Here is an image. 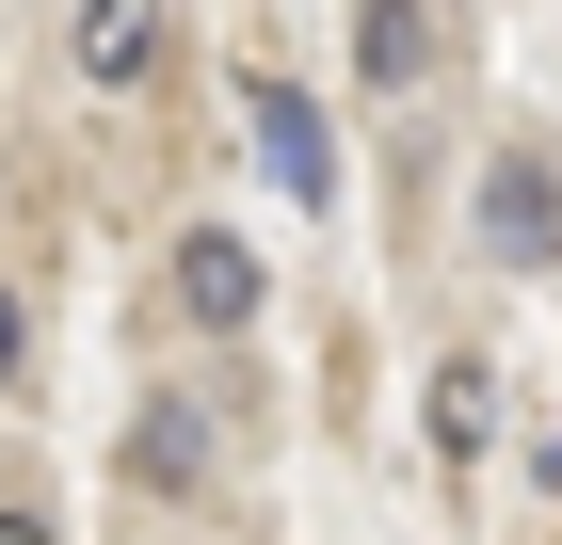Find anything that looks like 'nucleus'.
Listing matches in <instances>:
<instances>
[{
	"instance_id": "obj_1",
	"label": "nucleus",
	"mask_w": 562,
	"mask_h": 545,
	"mask_svg": "<svg viewBox=\"0 0 562 545\" xmlns=\"http://www.w3.org/2000/svg\"><path fill=\"white\" fill-rule=\"evenodd\" d=\"M482 241L515 257V273H547V257H562V177L530 161V145H498V161H482Z\"/></svg>"
},
{
	"instance_id": "obj_2",
	"label": "nucleus",
	"mask_w": 562,
	"mask_h": 545,
	"mask_svg": "<svg viewBox=\"0 0 562 545\" xmlns=\"http://www.w3.org/2000/svg\"><path fill=\"white\" fill-rule=\"evenodd\" d=\"M177 305H193L210 337H241V321H258V241H225V225H193V257H177Z\"/></svg>"
},
{
	"instance_id": "obj_3",
	"label": "nucleus",
	"mask_w": 562,
	"mask_h": 545,
	"mask_svg": "<svg viewBox=\"0 0 562 545\" xmlns=\"http://www.w3.org/2000/svg\"><path fill=\"white\" fill-rule=\"evenodd\" d=\"M258 161L290 177L305 209H322V193H338V145H322V96H290V81H258Z\"/></svg>"
},
{
	"instance_id": "obj_4",
	"label": "nucleus",
	"mask_w": 562,
	"mask_h": 545,
	"mask_svg": "<svg viewBox=\"0 0 562 545\" xmlns=\"http://www.w3.org/2000/svg\"><path fill=\"white\" fill-rule=\"evenodd\" d=\"M145 65H161V0H81V81L130 96Z\"/></svg>"
},
{
	"instance_id": "obj_5",
	"label": "nucleus",
	"mask_w": 562,
	"mask_h": 545,
	"mask_svg": "<svg viewBox=\"0 0 562 545\" xmlns=\"http://www.w3.org/2000/svg\"><path fill=\"white\" fill-rule=\"evenodd\" d=\"M434 65V0H353V81H418Z\"/></svg>"
},
{
	"instance_id": "obj_6",
	"label": "nucleus",
	"mask_w": 562,
	"mask_h": 545,
	"mask_svg": "<svg viewBox=\"0 0 562 545\" xmlns=\"http://www.w3.org/2000/svg\"><path fill=\"white\" fill-rule=\"evenodd\" d=\"M434 450H450V465L498 450V370H482V353H467V370H434Z\"/></svg>"
},
{
	"instance_id": "obj_7",
	"label": "nucleus",
	"mask_w": 562,
	"mask_h": 545,
	"mask_svg": "<svg viewBox=\"0 0 562 545\" xmlns=\"http://www.w3.org/2000/svg\"><path fill=\"white\" fill-rule=\"evenodd\" d=\"M130 481H161V498H193V481H210V418H193V401H161V418L130 433Z\"/></svg>"
},
{
	"instance_id": "obj_8",
	"label": "nucleus",
	"mask_w": 562,
	"mask_h": 545,
	"mask_svg": "<svg viewBox=\"0 0 562 545\" xmlns=\"http://www.w3.org/2000/svg\"><path fill=\"white\" fill-rule=\"evenodd\" d=\"M16 370H33V321H16V289H0V401H16Z\"/></svg>"
},
{
	"instance_id": "obj_9",
	"label": "nucleus",
	"mask_w": 562,
	"mask_h": 545,
	"mask_svg": "<svg viewBox=\"0 0 562 545\" xmlns=\"http://www.w3.org/2000/svg\"><path fill=\"white\" fill-rule=\"evenodd\" d=\"M0 545H65V530H48V513H33V498H0Z\"/></svg>"
}]
</instances>
